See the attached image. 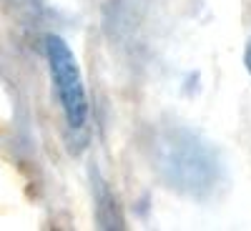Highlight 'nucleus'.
<instances>
[{"label":"nucleus","instance_id":"7ed1b4c3","mask_svg":"<svg viewBox=\"0 0 251 231\" xmlns=\"http://www.w3.org/2000/svg\"><path fill=\"white\" fill-rule=\"evenodd\" d=\"M244 63H246V68L251 73V40H249V46H246V55H244Z\"/></svg>","mask_w":251,"mask_h":231},{"label":"nucleus","instance_id":"f257e3e1","mask_svg":"<svg viewBox=\"0 0 251 231\" xmlns=\"http://www.w3.org/2000/svg\"><path fill=\"white\" fill-rule=\"evenodd\" d=\"M151 156L161 179L186 196H206L214 191L221 163L216 151L199 133L183 126H163L151 138Z\"/></svg>","mask_w":251,"mask_h":231},{"label":"nucleus","instance_id":"f03ea898","mask_svg":"<svg viewBox=\"0 0 251 231\" xmlns=\"http://www.w3.org/2000/svg\"><path fill=\"white\" fill-rule=\"evenodd\" d=\"M46 55H48L53 86L63 106V113H66L68 128L73 133H83L88 126V96H86V86H83L78 60L68 48V43L58 35L46 38Z\"/></svg>","mask_w":251,"mask_h":231}]
</instances>
